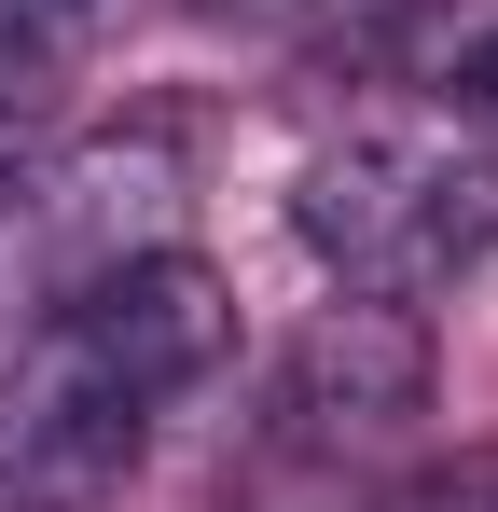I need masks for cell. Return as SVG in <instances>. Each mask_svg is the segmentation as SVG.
I'll use <instances>...</instances> for the list:
<instances>
[{"instance_id": "cell-6", "label": "cell", "mask_w": 498, "mask_h": 512, "mask_svg": "<svg viewBox=\"0 0 498 512\" xmlns=\"http://www.w3.org/2000/svg\"><path fill=\"white\" fill-rule=\"evenodd\" d=\"M97 14H111V0H0V194L42 180V125H56V97H70Z\"/></svg>"}, {"instance_id": "cell-7", "label": "cell", "mask_w": 498, "mask_h": 512, "mask_svg": "<svg viewBox=\"0 0 498 512\" xmlns=\"http://www.w3.org/2000/svg\"><path fill=\"white\" fill-rule=\"evenodd\" d=\"M457 97H471V111H498V28L471 42V56H457Z\"/></svg>"}, {"instance_id": "cell-4", "label": "cell", "mask_w": 498, "mask_h": 512, "mask_svg": "<svg viewBox=\"0 0 498 512\" xmlns=\"http://www.w3.org/2000/svg\"><path fill=\"white\" fill-rule=\"evenodd\" d=\"M56 319H70V333L97 346L139 402H153V416L236 360V291H222L194 250H139V263H111V277H83Z\"/></svg>"}, {"instance_id": "cell-3", "label": "cell", "mask_w": 498, "mask_h": 512, "mask_svg": "<svg viewBox=\"0 0 498 512\" xmlns=\"http://www.w3.org/2000/svg\"><path fill=\"white\" fill-rule=\"evenodd\" d=\"M415 416H429V319L374 305V291H332L263 374V443L277 457H374Z\"/></svg>"}, {"instance_id": "cell-1", "label": "cell", "mask_w": 498, "mask_h": 512, "mask_svg": "<svg viewBox=\"0 0 498 512\" xmlns=\"http://www.w3.org/2000/svg\"><path fill=\"white\" fill-rule=\"evenodd\" d=\"M291 236L319 250L332 291L374 305H429L498 250V153L443 111H360L346 139L305 153L291 180Z\"/></svg>"}, {"instance_id": "cell-5", "label": "cell", "mask_w": 498, "mask_h": 512, "mask_svg": "<svg viewBox=\"0 0 498 512\" xmlns=\"http://www.w3.org/2000/svg\"><path fill=\"white\" fill-rule=\"evenodd\" d=\"M166 208H180V167H166V139H125V153H83L56 180V277H111V263L139 250H180L166 236Z\"/></svg>"}, {"instance_id": "cell-2", "label": "cell", "mask_w": 498, "mask_h": 512, "mask_svg": "<svg viewBox=\"0 0 498 512\" xmlns=\"http://www.w3.org/2000/svg\"><path fill=\"white\" fill-rule=\"evenodd\" d=\"M139 443H153V402L70 319H42L0 360V512H111Z\"/></svg>"}]
</instances>
